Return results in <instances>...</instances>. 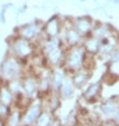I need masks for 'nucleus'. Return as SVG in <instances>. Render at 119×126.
I'll return each mask as SVG.
<instances>
[{"label": "nucleus", "mask_w": 119, "mask_h": 126, "mask_svg": "<svg viewBox=\"0 0 119 126\" xmlns=\"http://www.w3.org/2000/svg\"><path fill=\"white\" fill-rule=\"evenodd\" d=\"M38 51L41 53L45 66L49 68L60 67L64 63L67 48L59 37H45L37 44Z\"/></svg>", "instance_id": "1"}, {"label": "nucleus", "mask_w": 119, "mask_h": 126, "mask_svg": "<svg viewBox=\"0 0 119 126\" xmlns=\"http://www.w3.org/2000/svg\"><path fill=\"white\" fill-rule=\"evenodd\" d=\"M37 50L38 47L36 43L26 40L15 33L8 39V53L24 63H28V61L37 53Z\"/></svg>", "instance_id": "2"}, {"label": "nucleus", "mask_w": 119, "mask_h": 126, "mask_svg": "<svg viewBox=\"0 0 119 126\" xmlns=\"http://www.w3.org/2000/svg\"><path fill=\"white\" fill-rule=\"evenodd\" d=\"M28 64L19 61L18 58L13 57L12 54L7 53V55L3 58L0 63V81L9 82L12 80L21 79L26 72Z\"/></svg>", "instance_id": "3"}, {"label": "nucleus", "mask_w": 119, "mask_h": 126, "mask_svg": "<svg viewBox=\"0 0 119 126\" xmlns=\"http://www.w3.org/2000/svg\"><path fill=\"white\" fill-rule=\"evenodd\" d=\"M87 59H88V54L86 49L83 48V45L82 44L74 45V47L67 48L63 67L67 70L68 73H72L86 67Z\"/></svg>", "instance_id": "4"}, {"label": "nucleus", "mask_w": 119, "mask_h": 126, "mask_svg": "<svg viewBox=\"0 0 119 126\" xmlns=\"http://www.w3.org/2000/svg\"><path fill=\"white\" fill-rule=\"evenodd\" d=\"M42 25H44V21L32 19L30 22H26V23L15 27L14 33L26 40H30V41L38 44L42 39H45L42 35Z\"/></svg>", "instance_id": "5"}, {"label": "nucleus", "mask_w": 119, "mask_h": 126, "mask_svg": "<svg viewBox=\"0 0 119 126\" xmlns=\"http://www.w3.org/2000/svg\"><path fill=\"white\" fill-rule=\"evenodd\" d=\"M21 81L23 88V95L27 99L32 100L38 98V75L33 68L30 66L27 67L26 72L21 77Z\"/></svg>", "instance_id": "6"}, {"label": "nucleus", "mask_w": 119, "mask_h": 126, "mask_svg": "<svg viewBox=\"0 0 119 126\" xmlns=\"http://www.w3.org/2000/svg\"><path fill=\"white\" fill-rule=\"evenodd\" d=\"M44 110V102L41 98L32 99L22 108V126H33L38 117V114Z\"/></svg>", "instance_id": "7"}, {"label": "nucleus", "mask_w": 119, "mask_h": 126, "mask_svg": "<svg viewBox=\"0 0 119 126\" xmlns=\"http://www.w3.org/2000/svg\"><path fill=\"white\" fill-rule=\"evenodd\" d=\"M60 39L65 48H71L74 45L82 44L83 37L72 25V18H63V31L60 33Z\"/></svg>", "instance_id": "8"}, {"label": "nucleus", "mask_w": 119, "mask_h": 126, "mask_svg": "<svg viewBox=\"0 0 119 126\" xmlns=\"http://www.w3.org/2000/svg\"><path fill=\"white\" fill-rule=\"evenodd\" d=\"M63 31V17L59 14L51 16L42 25V35L44 37H59Z\"/></svg>", "instance_id": "9"}, {"label": "nucleus", "mask_w": 119, "mask_h": 126, "mask_svg": "<svg viewBox=\"0 0 119 126\" xmlns=\"http://www.w3.org/2000/svg\"><path fill=\"white\" fill-rule=\"evenodd\" d=\"M95 19L90 16H79L76 18H72V25L76 30L79 32V35L82 37H86L91 35L92 28L95 26Z\"/></svg>", "instance_id": "10"}, {"label": "nucleus", "mask_w": 119, "mask_h": 126, "mask_svg": "<svg viewBox=\"0 0 119 126\" xmlns=\"http://www.w3.org/2000/svg\"><path fill=\"white\" fill-rule=\"evenodd\" d=\"M82 99L87 103H96L103 95V81L88 82L83 89Z\"/></svg>", "instance_id": "11"}, {"label": "nucleus", "mask_w": 119, "mask_h": 126, "mask_svg": "<svg viewBox=\"0 0 119 126\" xmlns=\"http://www.w3.org/2000/svg\"><path fill=\"white\" fill-rule=\"evenodd\" d=\"M119 111V98H106L99 106V114L105 120L113 118Z\"/></svg>", "instance_id": "12"}, {"label": "nucleus", "mask_w": 119, "mask_h": 126, "mask_svg": "<svg viewBox=\"0 0 119 126\" xmlns=\"http://www.w3.org/2000/svg\"><path fill=\"white\" fill-rule=\"evenodd\" d=\"M69 75L67 72V70L60 66V67H55V68H50V81H51V91L58 93V90L60 88V85L63 84L65 77Z\"/></svg>", "instance_id": "13"}, {"label": "nucleus", "mask_w": 119, "mask_h": 126, "mask_svg": "<svg viewBox=\"0 0 119 126\" xmlns=\"http://www.w3.org/2000/svg\"><path fill=\"white\" fill-rule=\"evenodd\" d=\"M73 82H74L77 89H83L86 85L90 82V80L92 77V70H88V68H81L78 71H74L69 73Z\"/></svg>", "instance_id": "14"}, {"label": "nucleus", "mask_w": 119, "mask_h": 126, "mask_svg": "<svg viewBox=\"0 0 119 126\" xmlns=\"http://www.w3.org/2000/svg\"><path fill=\"white\" fill-rule=\"evenodd\" d=\"M115 33L114 28H113L109 23H105V22H95V26L92 28L91 35L97 37L99 40H104L113 36Z\"/></svg>", "instance_id": "15"}, {"label": "nucleus", "mask_w": 119, "mask_h": 126, "mask_svg": "<svg viewBox=\"0 0 119 126\" xmlns=\"http://www.w3.org/2000/svg\"><path fill=\"white\" fill-rule=\"evenodd\" d=\"M76 90H77V88H76L74 82H73L71 75H68L65 77V80L63 81V84L60 85V88L58 90V94L61 98V100H67V99H71L72 96L74 95Z\"/></svg>", "instance_id": "16"}, {"label": "nucleus", "mask_w": 119, "mask_h": 126, "mask_svg": "<svg viewBox=\"0 0 119 126\" xmlns=\"http://www.w3.org/2000/svg\"><path fill=\"white\" fill-rule=\"evenodd\" d=\"M41 99L44 102V108L45 110H49L50 112L56 114V112H58V110L61 106V98L59 96V94L51 91L49 95L44 96V98H41Z\"/></svg>", "instance_id": "17"}, {"label": "nucleus", "mask_w": 119, "mask_h": 126, "mask_svg": "<svg viewBox=\"0 0 119 126\" xmlns=\"http://www.w3.org/2000/svg\"><path fill=\"white\" fill-rule=\"evenodd\" d=\"M15 99H17V96L10 90L8 84L0 81V103H3L5 106H9V107H14Z\"/></svg>", "instance_id": "18"}, {"label": "nucleus", "mask_w": 119, "mask_h": 126, "mask_svg": "<svg viewBox=\"0 0 119 126\" xmlns=\"http://www.w3.org/2000/svg\"><path fill=\"white\" fill-rule=\"evenodd\" d=\"M100 44H101V40H99L97 37H95L92 35H88L86 37H83V41H82V45H83V48L86 49L87 54L94 55V57H97Z\"/></svg>", "instance_id": "19"}, {"label": "nucleus", "mask_w": 119, "mask_h": 126, "mask_svg": "<svg viewBox=\"0 0 119 126\" xmlns=\"http://www.w3.org/2000/svg\"><path fill=\"white\" fill-rule=\"evenodd\" d=\"M21 120H22V110H19L17 107H13L10 113L8 114V117L1 124H3V126H22Z\"/></svg>", "instance_id": "20"}, {"label": "nucleus", "mask_w": 119, "mask_h": 126, "mask_svg": "<svg viewBox=\"0 0 119 126\" xmlns=\"http://www.w3.org/2000/svg\"><path fill=\"white\" fill-rule=\"evenodd\" d=\"M55 116V113L50 112L49 110H42V112L38 114V117L36 120V122L33 126H50V124H51L53 118Z\"/></svg>", "instance_id": "21"}, {"label": "nucleus", "mask_w": 119, "mask_h": 126, "mask_svg": "<svg viewBox=\"0 0 119 126\" xmlns=\"http://www.w3.org/2000/svg\"><path fill=\"white\" fill-rule=\"evenodd\" d=\"M8 86L10 88V90L14 93L15 96H21L23 95V88H22V81L21 79H15V80H12V81L7 82Z\"/></svg>", "instance_id": "22"}, {"label": "nucleus", "mask_w": 119, "mask_h": 126, "mask_svg": "<svg viewBox=\"0 0 119 126\" xmlns=\"http://www.w3.org/2000/svg\"><path fill=\"white\" fill-rule=\"evenodd\" d=\"M79 125V116L77 112H69L64 121V126H78Z\"/></svg>", "instance_id": "23"}, {"label": "nucleus", "mask_w": 119, "mask_h": 126, "mask_svg": "<svg viewBox=\"0 0 119 126\" xmlns=\"http://www.w3.org/2000/svg\"><path fill=\"white\" fill-rule=\"evenodd\" d=\"M12 108L13 107H9V106H5V104H3V103H0V121L1 122L8 117V114L10 113Z\"/></svg>", "instance_id": "24"}, {"label": "nucleus", "mask_w": 119, "mask_h": 126, "mask_svg": "<svg viewBox=\"0 0 119 126\" xmlns=\"http://www.w3.org/2000/svg\"><path fill=\"white\" fill-rule=\"evenodd\" d=\"M99 126H118L115 124V121L113 118H109V120H103V121H100Z\"/></svg>", "instance_id": "25"}, {"label": "nucleus", "mask_w": 119, "mask_h": 126, "mask_svg": "<svg viewBox=\"0 0 119 126\" xmlns=\"http://www.w3.org/2000/svg\"><path fill=\"white\" fill-rule=\"evenodd\" d=\"M50 126H64V122L60 120V117H58L55 114L54 118H53V121H51V124H50Z\"/></svg>", "instance_id": "26"}, {"label": "nucleus", "mask_w": 119, "mask_h": 126, "mask_svg": "<svg viewBox=\"0 0 119 126\" xmlns=\"http://www.w3.org/2000/svg\"><path fill=\"white\" fill-rule=\"evenodd\" d=\"M113 120H114V121H115V124L119 126V111H118V113L115 114V116L114 117H113Z\"/></svg>", "instance_id": "27"}, {"label": "nucleus", "mask_w": 119, "mask_h": 126, "mask_svg": "<svg viewBox=\"0 0 119 126\" xmlns=\"http://www.w3.org/2000/svg\"><path fill=\"white\" fill-rule=\"evenodd\" d=\"M113 1H114L115 4H119V0H113Z\"/></svg>", "instance_id": "28"}]
</instances>
